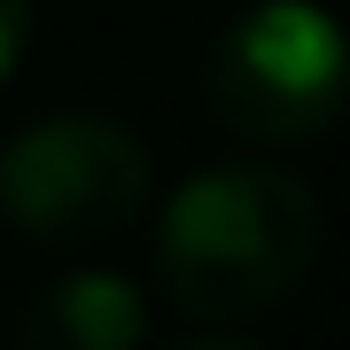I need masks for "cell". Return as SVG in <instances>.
I'll return each mask as SVG.
<instances>
[{
	"instance_id": "5b68a950",
	"label": "cell",
	"mask_w": 350,
	"mask_h": 350,
	"mask_svg": "<svg viewBox=\"0 0 350 350\" xmlns=\"http://www.w3.org/2000/svg\"><path fill=\"white\" fill-rule=\"evenodd\" d=\"M31 55V0H0V86L24 70Z\"/></svg>"
},
{
	"instance_id": "6da1fadb",
	"label": "cell",
	"mask_w": 350,
	"mask_h": 350,
	"mask_svg": "<svg viewBox=\"0 0 350 350\" xmlns=\"http://www.w3.org/2000/svg\"><path fill=\"white\" fill-rule=\"evenodd\" d=\"M319 195L280 163H218L163 202L156 280L187 319L280 312L319 265Z\"/></svg>"
},
{
	"instance_id": "8992f818",
	"label": "cell",
	"mask_w": 350,
	"mask_h": 350,
	"mask_svg": "<svg viewBox=\"0 0 350 350\" xmlns=\"http://www.w3.org/2000/svg\"><path fill=\"white\" fill-rule=\"evenodd\" d=\"M163 350H257V342H234V335H187V342H163Z\"/></svg>"
},
{
	"instance_id": "277c9868",
	"label": "cell",
	"mask_w": 350,
	"mask_h": 350,
	"mask_svg": "<svg viewBox=\"0 0 350 350\" xmlns=\"http://www.w3.org/2000/svg\"><path fill=\"white\" fill-rule=\"evenodd\" d=\"M148 296L125 273H55L16 319V350H140Z\"/></svg>"
},
{
	"instance_id": "7a4b0ae2",
	"label": "cell",
	"mask_w": 350,
	"mask_h": 350,
	"mask_svg": "<svg viewBox=\"0 0 350 350\" xmlns=\"http://www.w3.org/2000/svg\"><path fill=\"white\" fill-rule=\"evenodd\" d=\"M202 101L250 148H296L350 109V31L319 0H257L202 47Z\"/></svg>"
},
{
	"instance_id": "3957f363",
	"label": "cell",
	"mask_w": 350,
	"mask_h": 350,
	"mask_svg": "<svg viewBox=\"0 0 350 350\" xmlns=\"http://www.w3.org/2000/svg\"><path fill=\"white\" fill-rule=\"evenodd\" d=\"M148 148L117 117H47L0 156V218L39 250L109 241L148 211Z\"/></svg>"
}]
</instances>
